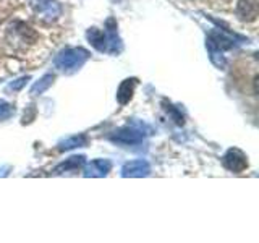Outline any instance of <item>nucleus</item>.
Here are the masks:
<instances>
[{"mask_svg":"<svg viewBox=\"0 0 259 243\" xmlns=\"http://www.w3.org/2000/svg\"><path fill=\"white\" fill-rule=\"evenodd\" d=\"M88 59V52L83 49H67L55 59V67L60 70L78 68Z\"/></svg>","mask_w":259,"mask_h":243,"instance_id":"nucleus-1","label":"nucleus"},{"mask_svg":"<svg viewBox=\"0 0 259 243\" xmlns=\"http://www.w3.org/2000/svg\"><path fill=\"white\" fill-rule=\"evenodd\" d=\"M224 166L229 170H233V172H241V170H245L248 167V160L241 151L230 149L224 157Z\"/></svg>","mask_w":259,"mask_h":243,"instance_id":"nucleus-2","label":"nucleus"},{"mask_svg":"<svg viewBox=\"0 0 259 243\" xmlns=\"http://www.w3.org/2000/svg\"><path fill=\"white\" fill-rule=\"evenodd\" d=\"M237 13L241 18L254 20L257 15V0H241L237 7Z\"/></svg>","mask_w":259,"mask_h":243,"instance_id":"nucleus-3","label":"nucleus"},{"mask_svg":"<svg viewBox=\"0 0 259 243\" xmlns=\"http://www.w3.org/2000/svg\"><path fill=\"white\" fill-rule=\"evenodd\" d=\"M115 140L120 143H125V144L140 143L143 140V132L141 130H135V128H123L117 133Z\"/></svg>","mask_w":259,"mask_h":243,"instance_id":"nucleus-4","label":"nucleus"},{"mask_svg":"<svg viewBox=\"0 0 259 243\" xmlns=\"http://www.w3.org/2000/svg\"><path fill=\"white\" fill-rule=\"evenodd\" d=\"M148 172H149V166H148V162H144V160H133L123 167L125 177H128V175L130 177H143Z\"/></svg>","mask_w":259,"mask_h":243,"instance_id":"nucleus-5","label":"nucleus"},{"mask_svg":"<svg viewBox=\"0 0 259 243\" xmlns=\"http://www.w3.org/2000/svg\"><path fill=\"white\" fill-rule=\"evenodd\" d=\"M112 164L109 160H104V159H99V160H94L89 164V167L86 169V175H93V177H102L105 175L110 170Z\"/></svg>","mask_w":259,"mask_h":243,"instance_id":"nucleus-6","label":"nucleus"},{"mask_svg":"<svg viewBox=\"0 0 259 243\" xmlns=\"http://www.w3.org/2000/svg\"><path fill=\"white\" fill-rule=\"evenodd\" d=\"M136 86V79H125L123 83L120 85V89L117 93V99L120 104H126L133 96V89Z\"/></svg>","mask_w":259,"mask_h":243,"instance_id":"nucleus-7","label":"nucleus"},{"mask_svg":"<svg viewBox=\"0 0 259 243\" xmlns=\"http://www.w3.org/2000/svg\"><path fill=\"white\" fill-rule=\"evenodd\" d=\"M88 37L89 40H91V44L97 49V51H107V40H105V36H104V32L99 31V29H91L88 32Z\"/></svg>","mask_w":259,"mask_h":243,"instance_id":"nucleus-8","label":"nucleus"},{"mask_svg":"<svg viewBox=\"0 0 259 243\" xmlns=\"http://www.w3.org/2000/svg\"><path fill=\"white\" fill-rule=\"evenodd\" d=\"M52 81H54V76L52 75H47V76H44L42 79L39 81V83H36L34 86H32V89H31V93L32 94H40L42 91H46V89L52 85Z\"/></svg>","mask_w":259,"mask_h":243,"instance_id":"nucleus-9","label":"nucleus"},{"mask_svg":"<svg viewBox=\"0 0 259 243\" xmlns=\"http://www.w3.org/2000/svg\"><path fill=\"white\" fill-rule=\"evenodd\" d=\"M83 162H84L83 157H71L67 162H63L60 167H57L55 172H59V170H65V172H67V170H70V169H79Z\"/></svg>","mask_w":259,"mask_h":243,"instance_id":"nucleus-10","label":"nucleus"},{"mask_svg":"<svg viewBox=\"0 0 259 243\" xmlns=\"http://www.w3.org/2000/svg\"><path fill=\"white\" fill-rule=\"evenodd\" d=\"M86 143V138L84 136H73L70 140H67L63 144V149H70V148H76L79 144H84Z\"/></svg>","mask_w":259,"mask_h":243,"instance_id":"nucleus-11","label":"nucleus"},{"mask_svg":"<svg viewBox=\"0 0 259 243\" xmlns=\"http://www.w3.org/2000/svg\"><path fill=\"white\" fill-rule=\"evenodd\" d=\"M12 115V107L4 101H0V118H8Z\"/></svg>","mask_w":259,"mask_h":243,"instance_id":"nucleus-12","label":"nucleus"},{"mask_svg":"<svg viewBox=\"0 0 259 243\" xmlns=\"http://www.w3.org/2000/svg\"><path fill=\"white\" fill-rule=\"evenodd\" d=\"M24 81H26V79H24V78H21V79H18V83H15V85H10V89H20L23 85H24Z\"/></svg>","mask_w":259,"mask_h":243,"instance_id":"nucleus-13","label":"nucleus"}]
</instances>
